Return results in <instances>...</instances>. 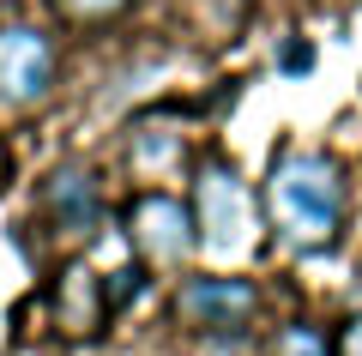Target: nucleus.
<instances>
[{
    "label": "nucleus",
    "instance_id": "obj_1",
    "mask_svg": "<svg viewBox=\"0 0 362 356\" xmlns=\"http://www.w3.org/2000/svg\"><path fill=\"white\" fill-rule=\"evenodd\" d=\"M266 212H272V229H278L290 248H302V254L332 248L338 229H344V176H338V163L320 157V151L272 157Z\"/></svg>",
    "mask_w": 362,
    "mask_h": 356
},
{
    "label": "nucleus",
    "instance_id": "obj_2",
    "mask_svg": "<svg viewBox=\"0 0 362 356\" xmlns=\"http://www.w3.org/2000/svg\"><path fill=\"white\" fill-rule=\"evenodd\" d=\"M194 224H199V254H211V260H242L254 248V200H247L235 163H223V157L199 163Z\"/></svg>",
    "mask_w": 362,
    "mask_h": 356
},
{
    "label": "nucleus",
    "instance_id": "obj_3",
    "mask_svg": "<svg viewBox=\"0 0 362 356\" xmlns=\"http://www.w3.org/2000/svg\"><path fill=\"white\" fill-rule=\"evenodd\" d=\"M127 242L133 254L145 260V266H187V260L199 254V224H194V205H181L175 193H139V200L127 205Z\"/></svg>",
    "mask_w": 362,
    "mask_h": 356
},
{
    "label": "nucleus",
    "instance_id": "obj_4",
    "mask_svg": "<svg viewBox=\"0 0 362 356\" xmlns=\"http://www.w3.org/2000/svg\"><path fill=\"white\" fill-rule=\"evenodd\" d=\"M54 79H61V54H54L49 30L0 25V103L6 109H37V103H49Z\"/></svg>",
    "mask_w": 362,
    "mask_h": 356
},
{
    "label": "nucleus",
    "instance_id": "obj_5",
    "mask_svg": "<svg viewBox=\"0 0 362 356\" xmlns=\"http://www.w3.org/2000/svg\"><path fill=\"white\" fill-rule=\"evenodd\" d=\"M254 308H259V290L247 278H223V272L187 278L175 290V320L187 332H247Z\"/></svg>",
    "mask_w": 362,
    "mask_h": 356
},
{
    "label": "nucleus",
    "instance_id": "obj_6",
    "mask_svg": "<svg viewBox=\"0 0 362 356\" xmlns=\"http://www.w3.org/2000/svg\"><path fill=\"white\" fill-rule=\"evenodd\" d=\"M49 320L61 338H97L109 320V296H103V278L85 266V260H66L49 284Z\"/></svg>",
    "mask_w": 362,
    "mask_h": 356
},
{
    "label": "nucleus",
    "instance_id": "obj_7",
    "mask_svg": "<svg viewBox=\"0 0 362 356\" xmlns=\"http://www.w3.org/2000/svg\"><path fill=\"white\" fill-rule=\"evenodd\" d=\"M42 212H49V224L61 229V236H90V229H97V217H103L97 176H90L85 163L49 169V181H42Z\"/></svg>",
    "mask_w": 362,
    "mask_h": 356
},
{
    "label": "nucleus",
    "instance_id": "obj_8",
    "mask_svg": "<svg viewBox=\"0 0 362 356\" xmlns=\"http://www.w3.org/2000/svg\"><path fill=\"white\" fill-rule=\"evenodd\" d=\"M127 157H133V169H163L169 157H181V133H163L157 121H139L133 127V139H127Z\"/></svg>",
    "mask_w": 362,
    "mask_h": 356
},
{
    "label": "nucleus",
    "instance_id": "obj_9",
    "mask_svg": "<svg viewBox=\"0 0 362 356\" xmlns=\"http://www.w3.org/2000/svg\"><path fill=\"white\" fill-rule=\"evenodd\" d=\"M145 284H151V278H145V260H127V266H121V272H109V278H103L109 314H121V308H127V302H139V296H145Z\"/></svg>",
    "mask_w": 362,
    "mask_h": 356
},
{
    "label": "nucleus",
    "instance_id": "obj_10",
    "mask_svg": "<svg viewBox=\"0 0 362 356\" xmlns=\"http://www.w3.org/2000/svg\"><path fill=\"white\" fill-rule=\"evenodd\" d=\"M133 0H54V13L66 18V25H109V18H121Z\"/></svg>",
    "mask_w": 362,
    "mask_h": 356
},
{
    "label": "nucleus",
    "instance_id": "obj_11",
    "mask_svg": "<svg viewBox=\"0 0 362 356\" xmlns=\"http://www.w3.org/2000/svg\"><path fill=\"white\" fill-rule=\"evenodd\" d=\"M278 356H338V350H332V338L314 332V326H284L278 332Z\"/></svg>",
    "mask_w": 362,
    "mask_h": 356
},
{
    "label": "nucleus",
    "instance_id": "obj_12",
    "mask_svg": "<svg viewBox=\"0 0 362 356\" xmlns=\"http://www.w3.org/2000/svg\"><path fill=\"white\" fill-rule=\"evenodd\" d=\"M308 61H314L308 42H290V49H284V73H308Z\"/></svg>",
    "mask_w": 362,
    "mask_h": 356
},
{
    "label": "nucleus",
    "instance_id": "obj_13",
    "mask_svg": "<svg viewBox=\"0 0 362 356\" xmlns=\"http://www.w3.org/2000/svg\"><path fill=\"white\" fill-rule=\"evenodd\" d=\"M338 356H362V314L344 326V338H338Z\"/></svg>",
    "mask_w": 362,
    "mask_h": 356
},
{
    "label": "nucleus",
    "instance_id": "obj_14",
    "mask_svg": "<svg viewBox=\"0 0 362 356\" xmlns=\"http://www.w3.org/2000/svg\"><path fill=\"white\" fill-rule=\"evenodd\" d=\"M0 176H6V151H0Z\"/></svg>",
    "mask_w": 362,
    "mask_h": 356
}]
</instances>
